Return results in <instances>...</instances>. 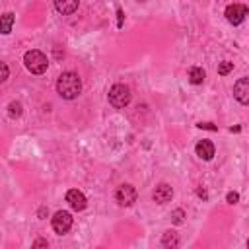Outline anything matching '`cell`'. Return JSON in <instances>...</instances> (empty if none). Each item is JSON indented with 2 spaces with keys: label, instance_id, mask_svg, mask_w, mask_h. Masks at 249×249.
<instances>
[{
  "label": "cell",
  "instance_id": "6",
  "mask_svg": "<svg viewBox=\"0 0 249 249\" xmlns=\"http://www.w3.org/2000/svg\"><path fill=\"white\" fill-rule=\"evenodd\" d=\"M245 16H247V6L243 4H230L226 8V19L233 25H239L245 19Z\"/></svg>",
  "mask_w": 249,
  "mask_h": 249
},
{
  "label": "cell",
  "instance_id": "3",
  "mask_svg": "<svg viewBox=\"0 0 249 249\" xmlns=\"http://www.w3.org/2000/svg\"><path fill=\"white\" fill-rule=\"evenodd\" d=\"M109 103L117 109H123L130 103V89L128 86L124 84H115L111 89H109Z\"/></svg>",
  "mask_w": 249,
  "mask_h": 249
},
{
  "label": "cell",
  "instance_id": "1",
  "mask_svg": "<svg viewBox=\"0 0 249 249\" xmlns=\"http://www.w3.org/2000/svg\"><path fill=\"white\" fill-rule=\"evenodd\" d=\"M56 91L62 99H76L82 91V80L76 72H62L56 80Z\"/></svg>",
  "mask_w": 249,
  "mask_h": 249
},
{
  "label": "cell",
  "instance_id": "14",
  "mask_svg": "<svg viewBox=\"0 0 249 249\" xmlns=\"http://www.w3.org/2000/svg\"><path fill=\"white\" fill-rule=\"evenodd\" d=\"M161 243H163L165 247H169V245H171V247H175L179 241H177V235H175L173 231H165V233H163V241H161Z\"/></svg>",
  "mask_w": 249,
  "mask_h": 249
},
{
  "label": "cell",
  "instance_id": "8",
  "mask_svg": "<svg viewBox=\"0 0 249 249\" xmlns=\"http://www.w3.org/2000/svg\"><path fill=\"white\" fill-rule=\"evenodd\" d=\"M66 202H68L74 210H84L88 200H86V196H84L82 191H78V189H70V191L66 193Z\"/></svg>",
  "mask_w": 249,
  "mask_h": 249
},
{
  "label": "cell",
  "instance_id": "2",
  "mask_svg": "<svg viewBox=\"0 0 249 249\" xmlns=\"http://www.w3.org/2000/svg\"><path fill=\"white\" fill-rule=\"evenodd\" d=\"M23 62H25V68H27L31 74H43V72L47 70V66H49L47 56H45L41 51H37V49L27 51L25 56H23Z\"/></svg>",
  "mask_w": 249,
  "mask_h": 249
},
{
  "label": "cell",
  "instance_id": "4",
  "mask_svg": "<svg viewBox=\"0 0 249 249\" xmlns=\"http://www.w3.org/2000/svg\"><path fill=\"white\" fill-rule=\"evenodd\" d=\"M53 230L56 231V233H66L70 228H72V214L70 212H66V210H58L54 216H53Z\"/></svg>",
  "mask_w": 249,
  "mask_h": 249
},
{
  "label": "cell",
  "instance_id": "13",
  "mask_svg": "<svg viewBox=\"0 0 249 249\" xmlns=\"http://www.w3.org/2000/svg\"><path fill=\"white\" fill-rule=\"evenodd\" d=\"M204 78H206V74H204V70H202V68L193 66V68L189 70V82H191V84L198 86V84H202V82H204Z\"/></svg>",
  "mask_w": 249,
  "mask_h": 249
},
{
  "label": "cell",
  "instance_id": "19",
  "mask_svg": "<svg viewBox=\"0 0 249 249\" xmlns=\"http://www.w3.org/2000/svg\"><path fill=\"white\" fill-rule=\"evenodd\" d=\"M226 200H228L230 204H235V202L239 200V195H237V193H228V196H226Z\"/></svg>",
  "mask_w": 249,
  "mask_h": 249
},
{
  "label": "cell",
  "instance_id": "11",
  "mask_svg": "<svg viewBox=\"0 0 249 249\" xmlns=\"http://www.w3.org/2000/svg\"><path fill=\"white\" fill-rule=\"evenodd\" d=\"M78 4H80V0H54L56 10H58L60 14H64V16L74 14V12L78 10Z\"/></svg>",
  "mask_w": 249,
  "mask_h": 249
},
{
  "label": "cell",
  "instance_id": "15",
  "mask_svg": "<svg viewBox=\"0 0 249 249\" xmlns=\"http://www.w3.org/2000/svg\"><path fill=\"white\" fill-rule=\"evenodd\" d=\"M231 70H233V62L224 60V62L218 64V74H220V76H226V74H230Z\"/></svg>",
  "mask_w": 249,
  "mask_h": 249
},
{
  "label": "cell",
  "instance_id": "10",
  "mask_svg": "<svg viewBox=\"0 0 249 249\" xmlns=\"http://www.w3.org/2000/svg\"><path fill=\"white\" fill-rule=\"evenodd\" d=\"M195 152H196V156L200 158V160H212V156H214V144L210 142V140H198L196 142V146H195Z\"/></svg>",
  "mask_w": 249,
  "mask_h": 249
},
{
  "label": "cell",
  "instance_id": "16",
  "mask_svg": "<svg viewBox=\"0 0 249 249\" xmlns=\"http://www.w3.org/2000/svg\"><path fill=\"white\" fill-rule=\"evenodd\" d=\"M183 216H185V212H183L181 208L173 210V212H171V220H173V224H181V222H183Z\"/></svg>",
  "mask_w": 249,
  "mask_h": 249
},
{
  "label": "cell",
  "instance_id": "17",
  "mask_svg": "<svg viewBox=\"0 0 249 249\" xmlns=\"http://www.w3.org/2000/svg\"><path fill=\"white\" fill-rule=\"evenodd\" d=\"M8 76H10L8 66H6L4 62H0V84H2V82H6V80H8Z\"/></svg>",
  "mask_w": 249,
  "mask_h": 249
},
{
  "label": "cell",
  "instance_id": "21",
  "mask_svg": "<svg viewBox=\"0 0 249 249\" xmlns=\"http://www.w3.org/2000/svg\"><path fill=\"white\" fill-rule=\"evenodd\" d=\"M198 126H200V128H210V130H216V126H212L210 123H198Z\"/></svg>",
  "mask_w": 249,
  "mask_h": 249
},
{
  "label": "cell",
  "instance_id": "9",
  "mask_svg": "<svg viewBox=\"0 0 249 249\" xmlns=\"http://www.w3.org/2000/svg\"><path fill=\"white\" fill-rule=\"evenodd\" d=\"M171 196H173V189H171L167 183H160V185L156 187V191H154V200H156L158 204L169 202Z\"/></svg>",
  "mask_w": 249,
  "mask_h": 249
},
{
  "label": "cell",
  "instance_id": "18",
  "mask_svg": "<svg viewBox=\"0 0 249 249\" xmlns=\"http://www.w3.org/2000/svg\"><path fill=\"white\" fill-rule=\"evenodd\" d=\"M21 113V105L19 103H10V117H19Z\"/></svg>",
  "mask_w": 249,
  "mask_h": 249
},
{
  "label": "cell",
  "instance_id": "20",
  "mask_svg": "<svg viewBox=\"0 0 249 249\" xmlns=\"http://www.w3.org/2000/svg\"><path fill=\"white\" fill-rule=\"evenodd\" d=\"M33 247H47V241L45 239H35L33 241Z\"/></svg>",
  "mask_w": 249,
  "mask_h": 249
},
{
  "label": "cell",
  "instance_id": "5",
  "mask_svg": "<svg viewBox=\"0 0 249 249\" xmlns=\"http://www.w3.org/2000/svg\"><path fill=\"white\" fill-rule=\"evenodd\" d=\"M115 198L121 206H130L136 200V189L132 185H121L115 193Z\"/></svg>",
  "mask_w": 249,
  "mask_h": 249
},
{
  "label": "cell",
  "instance_id": "7",
  "mask_svg": "<svg viewBox=\"0 0 249 249\" xmlns=\"http://www.w3.org/2000/svg\"><path fill=\"white\" fill-rule=\"evenodd\" d=\"M233 95L235 99L241 103V105H247L249 103V78H239L233 86Z\"/></svg>",
  "mask_w": 249,
  "mask_h": 249
},
{
  "label": "cell",
  "instance_id": "12",
  "mask_svg": "<svg viewBox=\"0 0 249 249\" xmlns=\"http://www.w3.org/2000/svg\"><path fill=\"white\" fill-rule=\"evenodd\" d=\"M14 14L12 12H6V14H2L0 16V33L2 35H8L10 31H12V25H14Z\"/></svg>",
  "mask_w": 249,
  "mask_h": 249
}]
</instances>
